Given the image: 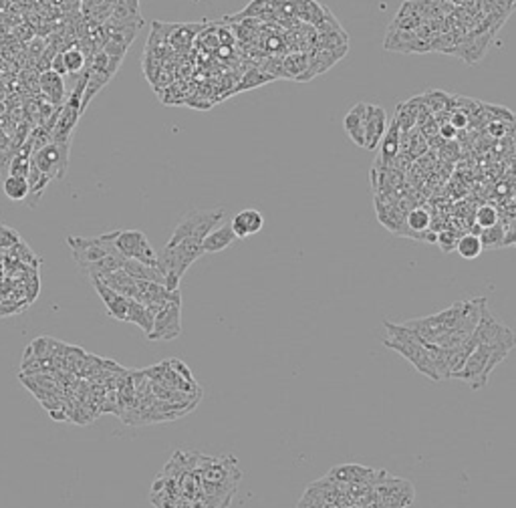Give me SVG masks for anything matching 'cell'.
Here are the masks:
<instances>
[{"instance_id": "cell-1", "label": "cell", "mask_w": 516, "mask_h": 508, "mask_svg": "<svg viewBox=\"0 0 516 508\" xmlns=\"http://www.w3.org/2000/svg\"><path fill=\"white\" fill-rule=\"evenodd\" d=\"M383 327L388 329V335H390L388 339H383V345L388 349L395 351V353H399L403 359H407L416 367V371H420L427 379L438 382V373H436L434 361H431V355H429V351H427V347H425L424 343L412 331L405 329L401 323L385 321Z\"/></svg>"}, {"instance_id": "cell-2", "label": "cell", "mask_w": 516, "mask_h": 508, "mask_svg": "<svg viewBox=\"0 0 516 508\" xmlns=\"http://www.w3.org/2000/svg\"><path fill=\"white\" fill-rule=\"evenodd\" d=\"M508 357V351L500 349V347H492V345H478L468 361L464 363V367L452 375V379H460L464 384H468L474 391L484 389L490 384V375L492 371Z\"/></svg>"}, {"instance_id": "cell-3", "label": "cell", "mask_w": 516, "mask_h": 508, "mask_svg": "<svg viewBox=\"0 0 516 508\" xmlns=\"http://www.w3.org/2000/svg\"><path fill=\"white\" fill-rule=\"evenodd\" d=\"M224 218V210H190L183 214L174 228V234L170 239V244H178L186 239H194L198 242H204V239L218 226V222Z\"/></svg>"}, {"instance_id": "cell-4", "label": "cell", "mask_w": 516, "mask_h": 508, "mask_svg": "<svg viewBox=\"0 0 516 508\" xmlns=\"http://www.w3.org/2000/svg\"><path fill=\"white\" fill-rule=\"evenodd\" d=\"M120 230L115 232H107V234H101V236H89V239H83V236H67V246L71 248V254H73V261L77 263L79 270H83L87 265L91 263H97L101 261L103 256L111 254L115 248V239H117Z\"/></svg>"}, {"instance_id": "cell-5", "label": "cell", "mask_w": 516, "mask_h": 508, "mask_svg": "<svg viewBox=\"0 0 516 508\" xmlns=\"http://www.w3.org/2000/svg\"><path fill=\"white\" fill-rule=\"evenodd\" d=\"M474 341L478 345H492V347H500L504 351H513L516 347V333L508 325H504L490 309L488 302L482 309V317L476 331L472 333Z\"/></svg>"}, {"instance_id": "cell-6", "label": "cell", "mask_w": 516, "mask_h": 508, "mask_svg": "<svg viewBox=\"0 0 516 508\" xmlns=\"http://www.w3.org/2000/svg\"><path fill=\"white\" fill-rule=\"evenodd\" d=\"M69 150L71 144L49 142L45 148L32 153V164L51 179H63L69 170Z\"/></svg>"}, {"instance_id": "cell-7", "label": "cell", "mask_w": 516, "mask_h": 508, "mask_svg": "<svg viewBox=\"0 0 516 508\" xmlns=\"http://www.w3.org/2000/svg\"><path fill=\"white\" fill-rule=\"evenodd\" d=\"M182 335V297L170 300L153 319L150 341H172Z\"/></svg>"}, {"instance_id": "cell-8", "label": "cell", "mask_w": 516, "mask_h": 508, "mask_svg": "<svg viewBox=\"0 0 516 508\" xmlns=\"http://www.w3.org/2000/svg\"><path fill=\"white\" fill-rule=\"evenodd\" d=\"M115 248L125 258H133L150 267H157V252L153 250L150 240L142 230H120L115 239Z\"/></svg>"}, {"instance_id": "cell-9", "label": "cell", "mask_w": 516, "mask_h": 508, "mask_svg": "<svg viewBox=\"0 0 516 508\" xmlns=\"http://www.w3.org/2000/svg\"><path fill=\"white\" fill-rule=\"evenodd\" d=\"M388 129V113L381 105H371L367 103V113H365L363 131H365V150L375 151L379 148L383 133Z\"/></svg>"}, {"instance_id": "cell-10", "label": "cell", "mask_w": 516, "mask_h": 508, "mask_svg": "<svg viewBox=\"0 0 516 508\" xmlns=\"http://www.w3.org/2000/svg\"><path fill=\"white\" fill-rule=\"evenodd\" d=\"M89 280H91L95 293H97V295L101 297V300H103V305H105L109 317H113L115 321H125V317H127V307H129V299L120 295L117 291H113L111 287H107V285H105L103 280H99V278H89Z\"/></svg>"}, {"instance_id": "cell-11", "label": "cell", "mask_w": 516, "mask_h": 508, "mask_svg": "<svg viewBox=\"0 0 516 508\" xmlns=\"http://www.w3.org/2000/svg\"><path fill=\"white\" fill-rule=\"evenodd\" d=\"M232 230L238 240H246L248 236H254L262 230L265 226V216L254 208L240 210L234 218H232Z\"/></svg>"}, {"instance_id": "cell-12", "label": "cell", "mask_w": 516, "mask_h": 508, "mask_svg": "<svg viewBox=\"0 0 516 508\" xmlns=\"http://www.w3.org/2000/svg\"><path fill=\"white\" fill-rule=\"evenodd\" d=\"M365 113H367V103H355V105L347 111V115L343 118L345 133L349 135V140H351L357 148H365Z\"/></svg>"}, {"instance_id": "cell-13", "label": "cell", "mask_w": 516, "mask_h": 508, "mask_svg": "<svg viewBox=\"0 0 516 508\" xmlns=\"http://www.w3.org/2000/svg\"><path fill=\"white\" fill-rule=\"evenodd\" d=\"M373 476H377L375 470L365 468L359 464H345V466H337L329 472V478H333V482H345V484H367V482H375Z\"/></svg>"}, {"instance_id": "cell-14", "label": "cell", "mask_w": 516, "mask_h": 508, "mask_svg": "<svg viewBox=\"0 0 516 508\" xmlns=\"http://www.w3.org/2000/svg\"><path fill=\"white\" fill-rule=\"evenodd\" d=\"M38 89L43 97L53 103V105H63L65 103V79L55 71H45L38 73Z\"/></svg>"}, {"instance_id": "cell-15", "label": "cell", "mask_w": 516, "mask_h": 508, "mask_svg": "<svg viewBox=\"0 0 516 508\" xmlns=\"http://www.w3.org/2000/svg\"><path fill=\"white\" fill-rule=\"evenodd\" d=\"M234 240L238 239H236V234H234V230H232V224L226 222V224H222V226H216L212 232L204 239V242H202V250H204V254H216V252L226 250Z\"/></svg>"}, {"instance_id": "cell-16", "label": "cell", "mask_w": 516, "mask_h": 508, "mask_svg": "<svg viewBox=\"0 0 516 508\" xmlns=\"http://www.w3.org/2000/svg\"><path fill=\"white\" fill-rule=\"evenodd\" d=\"M125 261H127V258L123 256L120 250H113L111 254L103 256L101 261L87 265L81 272L87 274L89 278H103V276H107V274H111V272H115V270H122L123 265H125Z\"/></svg>"}, {"instance_id": "cell-17", "label": "cell", "mask_w": 516, "mask_h": 508, "mask_svg": "<svg viewBox=\"0 0 516 508\" xmlns=\"http://www.w3.org/2000/svg\"><path fill=\"white\" fill-rule=\"evenodd\" d=\"M420 109H422V95L397 105V111H395L394 120L397 121V125H399V129H401L403 133H405V131H412V129L418 125Z\"/></svg>"}, {"instance_id": "cell-18", "label": "cell", "mask_w": 516, "mask_h": 508, "mask_svg": "<svg viewBox=\"0 0 516 508\" xmlns=\"http://www.w3.org/2000/svg\"><path fill=\"white\" fill-rule=\"evenodd\" d=\"M155 315H157V313H155L153 309L142 305L139 300L129 299V307H127V317H125V321H127V323H135L137 327H142V331H144L146 337H148L153 329V319H155Z\"/></svg>"}, {"instance_id": "cell-19", "label": "cell", "mask_w": 516, "mask_h": 508, "mask_svg": "<svg viewBox=\"0 0 516 508\" xmlns=\"http://www.w3.org/2000/svg\"><path fill=\"white\" fill-rule=\"evenodd\" d=\"M123 270H125L131 278H135V280H148V283L166 285V274L157 269V267H150V265H146V263L127 258L125 265H123Z\"/></svg>"}, {"instance_id": "cell-20", "label": "cell", "mask_w": 516, "mask_h": 508, "mask_svg": "<svg viewBox=\"0 0 516 508\" xmlns=\"http://www.w3.org/2000/svg\"><path fill=\"white\" fill-rule=\"evenodd\" d=\"M99 280H103L107 287H111L113 291H117L120 295L127 297V299H135V295H137V280L131 278L123 269L115 270V272H111V274H107V276H103Z\"/></svg>"}, {"instance_id": "cell-21", "label": "cell", "mask_w": 516, "mask_h": 508, "mask_svg": "<svg viewBox=\"0 0 516 508\" xmlns=\"http://www.w3.org/2000/svg\"><path fill=\"white\" fill-rule=\"evenodd\" d=\"M2 192L8 200L12 202H27L29 198V181L27 178H19V176H6L2 181Z\"/></svg>"}, {"instance_id": "cell-22", "label": "cell", "mask_w": 516, "mask_h": 508, "mask_svg": "<svg viewBox=\"0 0 516 508\" xmlns=\"http://www.w3.org/2000/svg\"><path fill=\"white\" fill-rule=\"evenodd\" d=\"M405 224H407V230H410V239H414L420 232L431 230V216H429V212L425 208L416 206V208H412L407 212Z\"/></svg>"}, {"instance_id": "cell-23", "label": "cell", "mask_w": 516, "mask_h": 508, "mask_svg": "<svg viewBox=\"0 0 516 508\" xmlns=\"http://www.w3.org/2000/svg\"><path fill=\"white\" fill-rule=\"evenodd\" d=\"M109 81H111V79H109L107 75H103V73H99V71H93L91 67H89L87 85H85V91H83V97H81V113H85V109L89 107L93 97L103 89Z\"/></svg>"}, {"instance_id": "cell-24", "label": "cell", "mask_w": 516, "mask_h": 508, "mask_svg": "<svg viewBox=\"0 0 516 508\" xmlns=\"http://www.w3.org/2000/svg\"><path fill=\"white\" fill-rule=\"evenodd\" d=\"M454 250L460 254V256H462V258H466V261H474V258H478V256L482 254L484 246H482V240H480V236H476V234L468 232V234H462V236L458 239Z\"/></svg>"}, {"instance_id": "cell-25", "label": "cell", "mask_w": 516, "mask_h": 508, "mask_svg": "<svg viewBox=\"0 0 516 508\" xmlns=\"http://www.w3.org/2000/svg\"><path fill=\"white\" fill-rule=\"evenodd\" d=\"M63 60H65V69H67V77H77L81 71L87 69L89 60L83 55V51L79 47H69L63 49Z\"/></svg>"}, {"instance_id": "cell-26", "label": "cell", "mask_w": 516, "mask_h": 508, "mask_svg": "<svg viewBox=\"0 0 516 508\" xmlns=\"http://www.w3.org/2000/svg\"><path fill=\"white\" fill-rule=\"evenodd\" d=\"M422 101H424L425 107L436 115L442 111H452L454 97H450L446 91H427L422 95Z\"/></svg>"}, {"instance_id": "cell-27", "label": "cell", "mask_w": 516, "mask_h": 508, "mask_svg": "<svg viewBox=\"0 0 516 508\" xmlns=\"http://www.w3.org/2000/svg\"><path fill=\"white\" fill-rule=\"evenodd\" d=\"M309 65H311V60H309L306 55H291V57H287V60L282 63L284 77H291V79H304V77H306V71H309Z\"/></svg>"}, {"instance_id": "cell-28", "label": "cell", "mask_w": 516, "mask_h": 508, "mask_svg": "<svg viewBox=\"0 0 516 508\" xmlns=\"http://www.w3.org/2000/svg\"><path fill=\"white\" fill-rule=\"evenodd\" d=\"M142 6L139 0H115L113 4V14L111 19H142Z\"/></svg>"}, {"instance_id": "cell-29", "label": "cell", "mask_w": 516, "mask_h": 508, "mask_svg": "<svg viewBox=\"0 0 516 508\" xmlns=\"http://www.w3.org/2000/svg\"><path fill=\"white\" fill-rule=\"evenodd\" d=\"M480 240H482L484 248H500V246H504V240H506L504 226L502 224H494L490 228H484L480 232Z\"/></svg>"}, {"instance_id": "cell-30", "label": "cell", "mask_w": 516, "mask_h": 508, "mask_svg": "<svg viewBox=\"0 0 516 508\" xmlns=\"http://www.w3.org/2000/svg\"><path fill=\"white\" fill-rule=\"evenodd\" d=\"M474 220H476V226H480L482 230L490 228V226L498 224V210L494 208V206H480V208L476 210Z\"/></svg>"}, {"instance_id": "cell-31", "label": "cell", "mask_w": 516, "mask_h": 508, "mask_svg": "<svg viewBox=\"0 0 516 508\" xmlns=\"http://www.w3.org/2000/svg\"><path fill=\"white\" fill-rule=\"evenodd\" d=\"M29 142H31L32 153H34V151L45 148V146L51 142V131H49L47 127H43V125H36V127H32L31 135H29Z\"/></svg>"}, {"instance_id": "cell-32", "label": "cell", "mask_w": 516, "mask_h": 508, "mask_svg": "<svg viewBox=\"0 0 516 508\" xmlns=\"http://www.w3.org/2000/svg\"><path fill=\"white\" fill-rule=\"evenodd\" d=\"M460 236H456L452 230H444V232H438V244L442 246L444 252H450L456 248V242H458Z\"/></svg>"}, {"instance_id": "cell-33", "label": "cell", "mask_w": 516, "mask_h": 508, "mask_svg": "<svg viewBox=\"0 0 516 508\" xmlns=\"http://www.w3.org/2000/svg\"><path fill=\"white\" fill-rule=\"evenodd\" d=\"M45 49H47V41L41 38V36H32V41L29 43V57L36 63Z\"/></svg>"}, {"instance_id": "cell-34", "label": "cell", "mask_w": 516, "mask_h": 508, "mask_svg": "<svg viewBox=\"0 0 516 508\" xmlns=\"http://www.w3.org/2000/svg\"><path fill=\"white\" fill-rule=\"evenodd\" d=\"M468 121L470 118L464 113V111H460V109H452V115H450V123L454 125L456 129H464L466 125H468Z\"/></svg>"}, {"instance_id": "cell-35", "label": "cell", "mask_w": 516, "mask_h": 508, "mask_svg": "<svg viewBox=\"0 0 516 508\" xmlns=\"http://www.w3.org/2000/svg\"><path fill=\"white\" fill-rule=\"evenodd\" d=\"M438 133H440V137L444 142H448V140H454L456 135H458V129L448 121V123H440V131Z\"/></svg>"}, {"instance_id": "cell-36", "label": "cell", "mask_w": 516, "mask_h": 508, "mask_svg": "<svg viewBox=\"0 0 516 508\" xmlns=\"http://www.w3.org/2000/svg\"><path fill=\"white\" fill-rule=\"evenodd\" d=\"M194 2H200V0H194Z\"/></svg>"}]
</instances>
